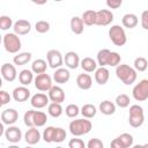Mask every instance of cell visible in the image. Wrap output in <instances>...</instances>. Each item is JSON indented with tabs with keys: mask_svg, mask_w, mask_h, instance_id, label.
<instances>
[{
	"mask_svg": "<svg viewBox=\"0 0 148 148\" xmlns=\"http://www.w3.org/2000/svg\"><path fill=\"white\" fill-rule=\"evenodd\" d=\"M116 75L117 77L126 86H130V84H133L136 80V69L126 65V64H119L117 67H116Z\"/></svg>",
	"mask_w": 148,
	"mask_h": 148,
	"instance_id": "cell-1",
	"label": "cell"
},
{
	"mask_svg": "<svg viewBox=\"0 0 148 148\" xmlns=\"http://www.w3.org/2000/svg\"><path fill=\"white\" fill-rule=\"evenodd\" d=\"M92 128L91 121L88 120V118H81V119H75L69 123L68 130L72 135L74 136H81L88 134Z\"/></svg>",
	"mask_w": 148,
	"mask_h": 148,
	"instance_id": "cell-2",
	"label": "cell"
},
{
	"mask_svg": "<svg viewBox=\"0 0 148 148\" xmlns=\"http://www.w3.org/2000/svg\"><path fill=\"white\" fill-rule=\"evenodd\" d=\"M5 50L9 53H18V51L22 47V43L21 39L18 37V35H16L15 32H8L3 36L2 39Z\"/></svg>",
	"mask_w": 148,
	"mask_h": 148,
	"instance_id": "cell-3",
	"label": "cell"
},
{
	"mask_svg": "<svg viewBox=\"0 0 148 148\" xmlns=\"http://www.w3.org/2000/svg\"><path fill=\"white\" fill-rule=\"evenodd\" d=\"M145 121V114L143 109L139 104H133L130 106V114H128V123L132 127L138 128L142 126Z\"/></svg>",
	"mask_w": 148,
	"mask_h": 148,
	"instance_id": "cell-4",
	"label": "cell"
},
{
	"mask_svg": "<svg viewBox=\"0 0 148 148\" xmlns=\"http://www.w3.org/2000/svg\"><path fill=\"white\" fill-rule=\"evenodd\" d=\"M109 38L116 46H123L127 42V37L124 28L118 24H114L109 29Z\"/></svg>",
	"mask_w": 148,
	"mask_h": 148,
	"instance_id": "cell-5",
	"label": "cell"
},
{
	"mask_svg": "<svg viewBox=\"0 0 148 148\" xmlns=\"http://www.w3.org/2000/svg\"><path fill=\"white\" fill-rule=\"evenodd\" d=\"M132 95L138 102L148 99V79H143L139 83H136L132 90Z\"/></svg>",
	"mask_w": 148,
	"mask_h": 148,
	"instance_id": "cell-6",
	"label": "cell"
},
{
	"mask_svg": "<svg viewBox=\"0 0 148 148\" xmlns=\"http://www.w3.org/2000/svg\"><path fill=\"white\" fill-rule=\"evenodd\" d=\"M34 84L35 88L39 91H49L52 87V77L46 73L37 74L34 80Z\"/></svg>",
	"mask_w": 148,
	"mask_h": 148,
	"instance_id": "cell-7",
	"label": "cell"
},
{
	"mask_svg": "<svg viewBox=\"0 0 148 148\" xmlns=\"http://www.w3.org/2000/svg\"><path fill=\"white\" fill-rule=\"evenodd\" d=\"M46 59H47V64L51 68L57 69L59 67L62 66L64 64V58L62 54L60 53V51L58 50H50L46 53Z\"/></svg>",
	"mask_w": 148,
	"mask_h": 148,
	"instance_id": "cell-8",
	"label": "cell"
},
{
	"mask_svg": "<svg viewBox=\"0 0 148 148\" xmlns=\"http://www.w3.org/2000/svg\"><path fill=\"white\" fill-rule=\"evenodd\" d=\"M113 21V13L109 9L96 10V25H109Z\"/></svg>",
	"mask_w": 148,
	"mask_h": 148,
	"instance_id": "cell-9",
	"label": "cell"
},
{
	"mask_svg": "<svg viewBox=\"0 0 148 148\" xmlns=\"http://www.w3.org/2000/svg\"><path fill=\"white\" fill-rule=\"evenodd\" d=\"M5 138L10 143H17L22 139V132L21 128L14 125H9L8 128L5 131Z\"/></svg>",
	"mask_w": 148,
	"mask_h": 148,
	"instance_id": "cell-10",
	"label": "cell"
},
{
	"mask_svg": "<svg viewBox=\"0 0 148 148\" xmlns=\"http://www.w3.org/2000/svg\"><path fill=\"white\" fill-rule=\"evenodd\" d=\"M49 101H50L49 96H46L45 94H42V92H37L30 97V104L35 109L45 108L46 105H49Z\"/></svg>",
	"mask_w": 148,
	"mask_h": 148,
	"instance_id": "cell-11",
	"label": "cell"
},
{
	"mask_svg": "<svg viewBox=\"0 0 148 148\" xmlns=\"http://www.w3.org/2000/svg\"><path fill=\"white\" fill-rule=\"evenodd\" d=\"M1 75H2L3 80H6L8 82H13L17 76V72H16L15 66L9 64V62L3 64L1 66Z\"/></svg>",
	"mask_w": 148,
	"mask_h": 148,
	"instance_id": "cell-12",
	"label": "cell"
},
{
	"mask_svg": "<svg viewBox=\"0 0 148 148\" xmlns=\"http://www.w3.org/2000/svg\"><path fill=\"white\" fill-rule=\"evenodd\" d=\"M18 119V112L15 109H6L1 112V121L5 125H14Z\"/></svg>",
	"mask_w": 148,
	"mask_h": 148,
	"instance_id": "cell-13",
	"label": "cell"
},
{
	"mask_svg": "<svg viewBox=\"0 0 148 148\" xmlns=\"http://www.w3.org/2000/svg\"><path fill=\"white\" fill-rule=\"evenodd\" d=\"M13 30L16 35L18 36H24L30 32L31 30V23L27 20H17L14 25H13Z\"/></svg>",
	"mask_w": 148,
	"mask_h": 148,
	"instance_id": "cell-14",
	"label": "cell"
},
{
	"mask_svg": "<svg viewBox=\"0 0 148 148\" xmlns=\"http://www.w3.org/2000/svg\"><path fill=\"white\" fill-rule=\"evenodd\" d=\"M64 62L65 65L71 68V69H76L79 66H80V58H79V54L74 51H68L67 53H65V57H64Z\"/></svg>",
	"mask_w": 148,
	"mask_h": 148,
	"instance_id": "cell-15",
	"label": "cell"
},
{
	"mask_svg": "<svg viewBox=\"0 0 148 148\" xmlns=\"http://www.w3.org/2000/svg\"><path fill=\"white\" fill-rule=\"evenodd\" d=\"M49 92V98L51 102L56 103H62L65 101V91L61 87L59 86H52L51 89L47 91Z\"/></svg>",
	"mask_w": 148,
	"mask_h": 148,
	"instance_id": "cell-16",
	"label": "cell"
},
{
	"mask_svg": "<svg viewBox=\"0 0 148 148\" xmlns=\"http://www.w3.org/2000/svg\"><path fill=\"white\" fill-rule=\"evenodd\" d=\"M37 128H38V127H36V126L29 127V128L27 130L25 134H24V140H25V142H27L28 145H30V146H34V145L38 143L39 140H40V132H39Z\"/></svg>",
	"mask_w": 148,
	"mask_h": 148,
	"instance_id": "cell-17",
	"label": "cell"
},
{
	"mask_svg": "<svg viewBox=\"0 0 148 148\" xmlns=\"http://www.w3.org/2000/svg\"><path fill=\"white\" fill-rule=\"evenodd\" d=\"M69 77H71L69 71L67 68H64V67L57 68L56 72L53 73V80L56 83H59V84H64V83L68 82Z\"/></svg>",
	"mask_w": 148,
	"mask_h": 148,
	"instance_id": "cell-18",
	"label": "cell"
},
{
	"mask_svg": "<svg viewBox=\"0 0 148 148\" xmlns=\"http://www.w3.org/2000/svg\"><path fill=\"white\" fill-rule=\"evenodd\" d=\"M13 98L16 102H25L30 98V90L25 86L16 87L13 90Z\"/></svg>",
	"mask_w": 148,
	"mask_h": 148,
	"instance_id": "cell-19",
	"label": "cell"
},
{
	"mask_svg": "<svg viewBox=\"0 0 148 148\" xmlns=\"http://www.w3.org/2000/svg\"><path fill=\"white\" fill-rule=\"evenodd\" d=\"M76 84L81 90H89L92 86V79L89 74H87V72L79 74L76 77Z\"/></svg>",
	"mask_w": 148,
	"mask_h": 148,
	"instance_id": "cell-20",
	"label": "cell"
},
{
	"mask_svg": "<svg viewBox=\"0 0 148 148\" xmlns=\"http://www.w3.org/2000/svg\"><path fill=\"white\" fill-rule=\"evenodd\" d=\"M109 77H110V72L106 67L104 66H99L96 71H95V81L101 84V86H104L108 81H109Z\"/></svg>",
	"mask_w": 148,
	"mask_h": 148,
	"instance_id": "cell-21",
	"label": "cell"
},
{
	"mask_svg": "<svg viewBox=\"0 0 148 148\" xmlns=\"http://www.w3.org/2000/svg\"><path fill=\"white\" fill-rule=\"evenodd\" d=\"M97 65H98L97 61L94 60V59L90 58V57L83 58V59L81 60V62H80L81 68H82L84 72H87V73H92V72H95V71L97 69Z\"/></svg>",
	"mask_w": 148,
	"mask_h": 148,
	"instance_id": "cell-22",
	"label": "cell"
},
{
	"mask_svg": "<svg viewBox=\"0 0 148 148\" xmlns=\"http://www.w3.org/2000/svg\"><path fill=\"white\" fill-rule=\"evenodd\" d=\"M138 22H139L138 16H136L135 14H133V13H127V14H125V15L123 16V18H121L123 25H124L125 28H127V29H133V28H135V27L138 25Z\"/></svg>",
	"mask_w": 148,
	"mask_h": 148,
	"instance_id": "cell-23",
	"label": "cell"
},
{
	"mask_svg": "<svg viewBox=\"0 0 148 148\" xmlns=\"http://www.w3.org/2000/svg\"><path fill=\"white\" fill-rule=\"evenodd\" d=\"M71 30L72 32H74L75 35H80L83 32V27H84V23H83V20L82 17H79V16H73L71 18Z\"/></svg>",
	"mask_w": 148,
	"mask_h": 148,
	"instance_id": "cell-24",
	"label": "cell"
},
{
	"mask_svg": "<svg viewBox=\"0 0 148 148\" xmlns=\"http://www.w3.org/2000/svg\"><path fill=\"white\" fill-rule=\"evenodd\" d=\"M34 80V72L30 69H22L18 73V81L22 86H29Z\"/></svg>",
	"mask_w": 148,
	"mask_h": 148,
	"instance_id": "cell-25",
	"label": "cell"
},
{
	"mask_svg": "<svg viewBox=\"0 0 148 148\" xmlns=\"http://www.w3.org/2000/svg\"><path fill=\"white\" fill-rule=\"evenodd\" d=\"M31 57H32V54L30 52H20V53H16V56H14V58H13L14 65H17V66L27 65L31 60Z\"/></svg>",
	"mask_w": 148,
	"mask_h": 148,
	"instance_id": "cell-26",
	"label": "cell"
},
{
	"mask_svg": "<svg viewBox=\"0 0 148 148\" xmlns=\"http://www.w3.org/2000/svg\"><path fill=\"white\" fill-rule=\"evenodd\" d=\"M98 108H99V111L105 116H111L116 112V104L111 101H108V99L101 102Z\"/></svg>",
	"mask_w": 148,
	"mask_h": 148,
	"instance_id": "cell-27",
	"label": "cell"
},
{
	"mask_svg": "<svg viewBox=\"0 0 148 148\" xmlns=\"http://www.w3.org/2000/svg\"><path fill=\"white\" fill-rule=\"evenodd\" d=\"M47 62L44 60V59H36L32 61L31 64V71L35 73V74H42V73H45L46 69H47Z\"/></svg>",
	"mask_w": 148,
	"mask_h": 148,
	"instance_id": "cell-28",
	"label": "cell"
},
{
	"mask_svg": "<svg viewBox=\"0 0 148 148\" xmlns=\"http://www.w3.org/2000/svg\"><path fill=\"white\" fill-rule=\"evenodd\" d=\"M62 106H61V103H56V102H51L49 103L47 105V112L51 117L53 118H58L62 114Z\"/></svg>",
	"mask_w": 148,
	"mask_h": 148,
	"instance_id": "cell-29",
	"label": "cell"
},
{
	"mask_svg": "<svg viewBox=\"0 0 148 148\" xmlns=\"http://www.w3.org/2000/svg\"><path fill=\"white\" fill-rule=\"evenodd\" d=\"M80 113L84 117V118H88V119H91L96 116L97 113V109L94 104H84L82 105V108L80 109Z\"/></svg>",
	"mask_w": 148,
	"mask_h": 148,
	"instance_id": "cell-30",
	"label": "cell"
},
{
	"mask_svg": "<svg viewBox=\"0 0 148 148\" xmlns=\"http://www.w3.org/2000/svg\"><path fill=\"white\" fill-rule=\"evenodd\" d=\"M82 20L86 25H95L96 24V10L88 9V10L83 12Z\"/></svg>",
	"mask_w": 148,
	"mask_h": 148,
	"instance_id": "cell-31",
	"label": "cell"
},
{
	"mask_svg": "<svg viewBox=\"0 0 148 148\" xmlns=\"http://www.w3.org/2000/svg\"><path fill=\"white\" fill-rule=\"evenodd\" d=\"M111 51L108 49H102L98 51L97 53V64L99 66H108V61H109V57H110Z\"/></svg>",
	"mask_w": 148,
	"mask_h": 148,
	"instance_id": "cell-32",
	"label": "cell"
},
{
	"mask_svg": "<svg viewBox=\"0 0 148 148\" xmlns=\"http://www.w3.org/2000/svg\"><path fill=\"white\" fill-rule=\"evenodd\" d=\"M47 121V116L46 113L42 111H36L34 116V125L36 127H43Z\"/></svg>",
	"mask_w": 148,
	"mask_h": 148,
	"instance_id": "cell-33",
	"label": "cell"
},
{
	"mask_svg": "<svg viewBox=\"0 0 148 148\" xmlns=\"http://www.w3.org/2000/svg\"><path fill=\"white\" fill-rule=\"evenodd\" d=\"M134 68L136 72H145L148 68V60L143 57H138L134 60Z\"/></svg>",
	"mask_w": 148,
	"mask_h": 148,
	"instance_id": "cell-34",
	"label": "cell"
},
{
	"mask_svg": "<svg viewBox=\"0 0 148 148\" xmlns=\"http://www.w3.org/2000/svg\"><path fill=\"white\" fill-rule=\"evenodd\" d=\"M118 139H119V141L121 142V145H123L124 148H130V147L133 146L134 139H133L132 134H130V133H123V134H120V135L118 136Z\"/></svg>",
	"mask_w": 148,
	"mask_h": 148,
	"instance_id": "cell-35",
	"label": "cell"
},
{
	"mask_svg": "<svg viewBox=\"0 0 148 148\" xmlns=\"http://www.w3.org/2000/svg\"><path fill=\"white\" fill-rule=\"evenodd\" d=\"M14 23H13V20L10 16H7V15H1L0 16V29L6 31L8 30L9 28H13Z\"/></svg>",
	"mask_w": 148,
	"mask_h": 148,
	"instance_id": "cell-36",
	"label": "cell"
},
{
	"mask_svg": "<svg viewBox=\"0 0 148 148\" xmlns=\"http://www.w3.org/2000/svg\"><path fill=\"white\" fill-rule=\"evenodd\" d=\"M54 132H56V127H53V126H47V127L44 130V132H43V140H44L46 143L53 142Z\"/></svg>",
	"mask_w": 148,
	"mask_h": 148,
	"instance_id": "cell-37",
	"label": "cell"
},
{
	"mask_svg": "<svg viewBox=\"0 0 148 148\" xmlns=\"http://www.w3.org/2000/svg\"><path fill=\"white\" fill-rule=\"evenodd\" d=\"M65 113L68 118H75L80 113V108L76 104H68L65 108Z\"/></svg>",
	"mask_w": 148,
	"mask_h": 148,
	"instance_id": "cell-38",
	"label": "cell"
},
{
	"mask_svg": "<svg viewBox=\"0 0 148 148\" xmlns=\"http://www.w3.org/2000/svg\"><path fill=\"white\" fill-rule=\"evenodd\" d=\"M116 105L124 109V108H127L130 105V97L126 95V94H120L116 97Z\"/></svg>",
	"mask_w": 148,
	"mask_h": 148,
	"instance_id": "cell-39",
	"label": "cell"
},
{
	"mask_svg": "<svg viewBox=\"0 0 148 148\" xmlns=\"http://www.w3.org/2000/svg\"><path fill=\"white\" fill-rule=\"evenodd\" d=\"M35 29L39 34H45V32H47L50 30V23L47 21H44V20L37 21L36 24H35Z\"/></svg>",
	"mask_w": 148,
	"mask_h": 148,
	"instance_id": "cell-40",
	"label": "cell"
},
{
	"mask_svg": "<svg viewBox=\"0 0 148 148\" xmlns=\"http://www.w3.org/2000/svg\"><path fill=\"white\" fill-rule=\"evenodd\" d=\"M35 110H28L24 116H23V123L27 127H34V116H35Z\"/></svg>",
	"mask_w": 148,
	"mask_h": 148,
	"instance_id": "cell-41",
	"label": "cell"
},
{
	"mask_svg": "<svg viewBox=\"0 0 148 148\" xmlns=\"http://www.w3.org/2000/svg\"><path fill=\"white\" fill-rule=\"evenodd\" d=\"M120 60H121V57L118 52H112L110 53V57H109V61H108V66H111V67H117L119 64H120Z\"/></svg>",
	"mask_w": 148,
	"mask_h": 148,
	"instance_id": "cell-42",
	"label": "cell"
},
{
	"mask_svg": "<svg viewBox=\"0 0 148 148\" xmlns=\"http://www.w3.org/2000/svg\"><path fill=\"white\" fill-rule=\"evenodd\" d=\"M66 131L61 127H56V132H54V138H53V142L60 143L66 139Z\"/></svg>",
	"mask_w": 148,
	"mask_h": 148,
	"instance_id": "cell-43",
	"label": "cell"
},
{
	"mask_svg": "<svg viewBox=\"0 0 148 148\" xmlns=\"http://www.w3.org/2000/svg\"><path fill=\"white\" fill-rule=\"evenodd\" d=\"M68 147L69 148H84L86 147V143L83 142V140L77 139V138H74V139H71L69 140Z\"/></svg>",
	"mask_w": 148,
	"mask_h": 148,
	"instance_id": "cell-44",
	"label": "cell"
},
{
	"mask_svg": "<svg viewBox=\"0 0 148 148\" xmlns=\"http://www.w3.org/2000/svg\"><path fill=\"white\" fill-rule=\"evenodd\" d=\"M87 147H88V148H103L104 145H103V142H102L99 139L92 138V139H90V140L88 141Z\"/></svg>",
	"mask_w": 148,
	"mask_h": 148,
	"instance_id": "cell-45",
	"label": "cell"
},
{
	"mask_svg": "<svg viewBox=\"0 0 148 148\" xmlns=\"http://www.w3.org/2000/svg\"><path fill=\"white\" fill-rule=\"evenodd\" d=\"M12 99L10 95L6 90H0V105H6Z\"/></svg>",
	"mask_w": 148,
	"mask_h": 148,
	"instance_id": "cell-46",
	"label": "cell"
},
{
	"mask_svg": "<svg viewBox=\"0 0 148 148\" xmlns=\"http://www.w3.org/2000/svg\"><path fill=\"white\" fill-rule=\"evenodd\" d=\"M123 3V0H106V6L110 9H118Z\"/></svg>",
	"mask_w": 148,
	"mask_h": 148,
	"instance_id": "cell-47",
	"label": "cell"
},
{
	"mask_svg": "<svg viewBox=\"0 0 148 148\" xmlns=\"http://www.w3.org/2000/svg\"><path fill=\"white\" fill-rule=\"evenodd\" d=\"M141 27L148 30V10H143L141 14Z\"/></svg>",
	"mask_w": 148,
	"mask_h": 148,
	"instance_id": "cell-48",
	"label": "cell"
},
{
	"mask_svg": "<svg viewBox=\"0 0 148 148\" xmlns=\"http://www.w3.org/2000/svg\"><path fill=\"white\" fill-rule=\"evenodd\" d=\"M112 148H124L123 147V145H121V142L119 141V139L117 138V139H114L113 141H111V145H110Z\"/></svg>",
	"mask_w": 148,
	"mask_h": 148,
	"instance_id": "cell-49",
	"label": "cell"
},
{
	"mask_svg": "<svg viewBox=\"0 0 148 148\" xmlns=\"http://www.w3.org/2000/svg\"><path fill=\"white\" fill-rule=\"evenodd\" d=\"M30 1L34 2V3H36V5H39V6L45 5V3L47 2V0H30Z\"/></svg>",
	"mask_w": 148,
	"mask_h": 148,
	"instance_id": "cell-50",
	"label": "cell"
},
{
	"mask_svg": "<svg viewBox=\"0 0 148 148\" xmlns=\"http://www.w3.org/2000/svg\"><path fill=\"white\" fill-rule=\"evenodd\" d=\"M143 147H148V143H145V145H143Z\"/></svg>",
	"mask_w": 148,
	"mask_h": 148,
	"instance_id": "cell-51",
	"label": "cell"
},
{
	"mask_svg": "<svg viewBox=\"0 0 148 148\" xmlns=\"http://www.w3.org/2000/svg\"><path fill=\"white\" fill-rule=\"evenodd\" d=\"M54 1H57V2H59V1H62V0H54Z\"/></svg>",
	"mask_w": 148,
	"mask_h": 148,
	"instance_id": "cell-52",
	"label": "cell"
}]
</instances>
